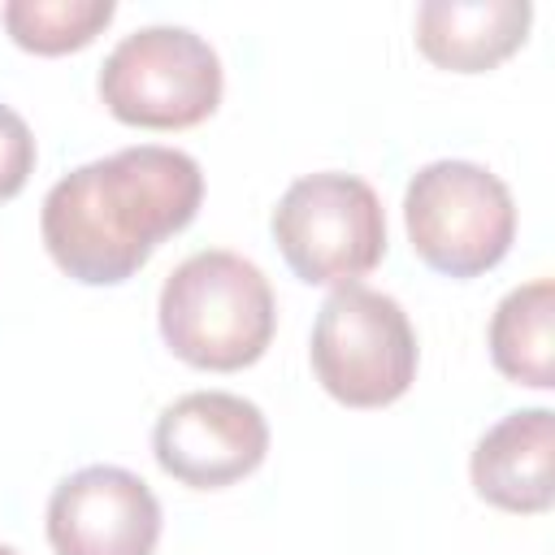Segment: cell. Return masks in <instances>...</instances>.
<instances>
[{"mask_svg":"<svg viewBox=\"0 0 555 555\" xmlns=\"http://www.w3.org/2000/svg\"><path fill=\"white\" fill-rule=\"evenodd\" d=\"M204 204V169L191 152L134 143L52 182L39 234L52 264L82 286L130 282L152 251L186 230Z\"/></svg>","mask_w":555,"mask_h":555,"instance_id":"obj_1","label":"cell"},{"mask_svg":"<svg viewBox=\"0 0 555 555\" xmlns=\"http://www.w3.org/2000/svg\"><path fill=\"white\" fill-rule=\"evenodd\" d=\"M156 325L165 347L204 373L251 369L278 330V299L260 264L208 247L186 256L160 286Z\"/></svg>","mask_w":555,"mask_h":555,"instance_id":"obj_2","label":"cell"},{"mask_svg":"<svg viewBox=\"0 0 555 555\" xmlns=\"http://www.w3.org/2000/svg\"><path fill=\"white\" fill-rule=\"evenodd\" d=\"M308 360L343 408H390L416 382L421 347L399 299L373 286H334L308 338Z\"/></svg>","mask_w":555,"mask_h":555,"instance_id":"obj_3","label":"cell"},{"mask_svg":"<svg viewBox=\"0 0 555 555\" xmlns=\"http://www.w3.org/2000/svg\"><path fill=\"white\" fill-rule=\"evenodd\" d=\"M412 251L442 278L490 273L516 238V204L499 173L477 160H429L403 191Z\"/></svg>","mask_w":555,"mask_h":555,"instance_id":"obj_4","label":"cell"},{"mask_svg":"<svg viewBox=\"0 0 555 555\" xmlns=\"http://www.w3.org/2000/svg\"><path fill=\"white\" fill-rule=\"evenodd\" d=\"M269 230L291 273L308 286H351L386 256V208L377 191L338 169L295 178Z\"/></svg>","mask_w":555,"mask_h":555,"instance_id":"obj_5","label":"cell"},{"mask_svg":"<svg viewBox=\"0 0 555 555\" xmlns=\"http://www.w3.org/2000/svg\"><path fill=\"white\" fill-rule=\"evenodd\" d=\"M95 91L121 126L191 130L221 104V56L186 26H143L104 56Z\"/></svg>","mask_w":555,"mask_h":555,"instance_id":"obj_6","label":"cell"},{"mask_svg":"<svg viewBox=\"0 0 555 555\" xmlns=\"http://www.w3.org/2000/svg\"><path fill=\"white\" fill-rule=\"evenodd\" d=\"M152 455L165 477L191 490H225L264 464L269 421L243 395L191 390L160 408Z\"/></svg>","mask_w":555,"mask_h":555,"instance_id":"obj_7","label":"cell"},{"mask_svg":"<svg viewBox=\"0 0 555 555\" xmlns=\"http://www.w3.org/2000/svg\"><path fill=\"white\" fill-rule=\"evenodd\" d=\"M48 542L56 555H156L160 503L139 473L87 464L52 490Z\"/></svg>","mask_w":555,"mask_h":555,"instance_id":"obj_8","label":"cell"},{"mask_svg":"<svg viewBox=\"0 0 555 555\" xmlns=\"http://www.w3.org/2000/svg\"><path fill=\"white\" fill-rule=\"evenodd\" d=\"M481 503L512 516H542L555 503V412L525 408L494 421L468 460Z\"/></svg>","mask_w":555,"mask_h":555,"instance_id":"obj_9","label":"cell"},{"mask_svg":"<svg viewBox=\"0 0 555 555\" xmlns=\"http://www.w3.org/2000/svg\"><path fill=\"white\" fill-rule=\"evenodd\" d=\"M529 0H425L416 9V48L451 74H486L529 39Z\"/></svg>","mask_w":555,"mask_h":555,"instance_id":"obj_10","label":"cell"},{"mask_svg":"<svg viewBox=\"0 0 555 555\" xmlns=\"http://www.w3.org/2000/svg\"><path fill=\"white\" fill-rule=\"evenodd\" d=\"M494 369L533 390L555 386V282L533 278L516 291H507L490 317L486 330Z\"/></svg>","mask_w":555,"mask_h":555,"instance_id":"obj_11","label":"cell"},{"mask_svg":"<svg viewBox=\"0 0 555 555\" xmlns=\"http://www.w3.org/2000/svg\"><path fill=\"white\" fill-rule=\"evenodd\" d=\"M113 17H117L113 0H9L0 4V22L9 39L35 56L82 52Z\"/></svg>","mask_w":555,"mask_h":555,"instance_id":"obj_12","label":"cell"},{"mask_svg":"<svg viewBox=\"0 0 555 555\" xmlns=\"http://www.w3.org/2000/svg\"><path fill=\"white\" fill-rule=\"evenodd\" d=\"M35 134L26 126L22 113H13L9 104H0V204L22 195V186L35 173Z\"/></svg>","mask_w":555,"mask_h":555,"instance_id":"obj_13","label":"cell"},{"mask_svg":"<svg viewBox=\"0 0 555 555\" xmlns=\"http://www.w3.org/2000/svg\"><path fill=\"white\" fill-rule=\"evenodd\" d=\"M0 555H17V551H13V546H4V542H0Z\"/></svg>","mask_w":555,"mask_h":555,"instance_id":"obj_14","label":"cell"}]
</instances>
